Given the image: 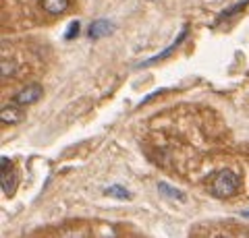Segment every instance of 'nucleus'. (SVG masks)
<instances>
[{
    "label": "nucleus",
    "instance_id": "obj_8",
    "mask_svg": "<svg viewBox=\"0 0 249 238\" xmlns=\"http://www.w3.org/2000/svg\"><path fill=\"white\" fill-rule=\"evenodd\" d=\"M104 193L108 197H114V199H121V201H129L131 199V193L124 187H121V184H112V187H108Z\"/></svg>",
    "mask_w": 249,
    "mask_h": 238
},
{
    "label": "nucleus",
    "instance_id": "obj_12",
    "mask_svg": "<svg viewBox=\"0 0 249 238\" xmlns=\"http://www.w3.org/2000/svg\"><path fill=\"white\" fill-rule=\"evenodd\" d=\"M241 216H243V218H247V220H249V211H241Z\"/></svg>",
    "mask_w": 249,
    "mask_h": 238
},
{
    "label": "nucleus",
    "instance_id": "obj_5",
    "mask_svg": "<svg viewBox=\"0 0 249 238\" xmlns=\"http://www.w3.org/2000/svg\"><path fill=\"white\" fill-rule=\"evenodd\" d=\"M185 37H187V27L183 29V32L181 33H178L177 35V40L173 42V44H170L168 46V48L166 50H162L160 52V54H156V56H152V58H147V60H143V63H139V68H143V66H152V64H156V63H160V60H164V58H168L170 54H173V52L178 48V46H181L183 42H185Z\"/></svg>",
    "mask_w": 249,
    "mask_h": 238
},
{
    "label": "nucleus",
    "instance_id": "obj_4",
    "mask_svg": "<svg viewBox=\"0 0 249 238\" xmlns=\"http://www.w3.org/2000/svg\"><path fill=\"white\" fill-rule=\"evenodd\" d=\"M23 118H25V112H23L21 104H17L15 99H13L11 104H4L2 108H0V122H2L4 127L19 125Z\"/></svg>",
    "mask_w": 249,
    "mask_h": 238
},
{
    "label": "nucleus",
    "instance_id": "obj_9",
    "mask_svg": "<svg viewBox=\"0 0 249 238\" xmlns=\"http://www.w3.org/2000/svg\"><path fill=\"white\" fill-rule=\"evenodd\" d=\"M158 189H160L162 195H166V197H170V199H177V201H185V195L181 193V190L175 189V187H170V184H166V182H160Z\"/></svg>",
    "mask_w": 249,
    "mask_h": 238
},
{
    "label": "nucleus",
    "instance_id": "obj_6",
    "mask_svg": "<svg viewBox=\"0 0 249 238\" xmlns=\"http://www.w3.org/2000/svg\"><path fill=\"white\" fill-rule=\"evenodd\" d=\"M112 32H114V23L112 21L98 19V21H93L89 25L88 35H89V40H102V37H108Z\"/></svg>",
    "mask_w": 249,
    "mask_h": 238
},
{
    "label": "nucleus",
    "instance_id": "obj_11",
    "mask_svg": "<svg viewBox=\"0 0 249 238\" xmlns=\"http://www.w3.org/2000/svg\"><path fill=\"white\" fill-rule=\"evenodd\" d=\"M77 32H79V23L73 21V23H71V27H69V32L65 33V40H73V37L77 35Z\"/></svg>",
    "mask_w": 249,
    "mask_h": 238
},
{
    "label": "nucleus",
    "instance_id": "obj_2",
    "mask_svg": "<svg viewBox=\"0 0 249 238\" xmlns=\"http://www.w3.org/2000/svg\"><path fill=\"white\" fill-rule=\"evenodd\" d=\"M0 187H2L6 197H11L17 189V172H15V164L9 158H0Z\"/></svg>",
    "mask_w": 249,
    "mask_h": 238
},
{
    "label": "nucleus",
    "instance_id": "obj_3",
    "mask_svg": "<svg viewBox=\"0 0 249 238\" xmlns=\"http://www.w3.org/2000/svg\"><path fill=\"white\" fill-rule=\"evenodd\" d=\"M44 95V89L42 85H37V83H31V85H25L23 89H19L17 94H15V102L21 104V106H34L42 99Z\"/></svg>",
    "mask_w": 249,
    "mask_h": 238
},
{
    "label": "nucleus",
    "instance_id": "obj_7",
    "mask_svg": "<svg viewBox=\"0 0 249 238\" xmlns=\"http://www.w3.org/2000/svg\"><path fill=\"white\" fill-rule=\"evenodd\" d=\"M42 6L50 15H62L69 9V0H42Z\"/></svg>",
    "mask_w": 249,
    "mask_h": 238
},
{
    "label": "nucleus",
    "instance_id": "obj_1",
    "mask_svg": "<svg viewBox=\"0 0 249 238\" xmlns=\"http://www.w3.org/2000/svg\"><path fill=\"white\" fill-rule=\"evenodd\" d=\"M241 189V176L235 170H222L216 174L212 182V195L218 199H229Z\"/></svg>",
    "mask_w": 249,
    "mask_h": 238
},
{
    "label": "nucleus",
    "instance_id": "obj_10",
    "mask_svg": "<svg viewBox=\"0 0 249 238\" xmlns=\"http://www.w3.org/2000/svg\"><path fill=\"white\" fill-rule=\"evenodd\" d=\"M15 73V63H11V60H2V77L4 79H9V77Z\"/></svg>",
    "mask_w": 249,
    "mask_h": 238
}]
</instances>
